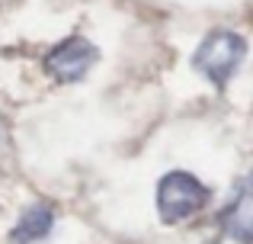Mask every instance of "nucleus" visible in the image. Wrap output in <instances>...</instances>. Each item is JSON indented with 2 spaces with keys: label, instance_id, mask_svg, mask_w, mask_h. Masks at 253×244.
Returning <instances> with one entry per match:
<instances>
[{
  "label": "nucleus",
  "instance_id": "nucleus-1",
  "mask_svg": "<svg viewBox=\"0 0 253 244\" xmlns=\"http://www.w3.org/2000/svg\"><path fill=\"white\" fill-rule=\"evenodd\" d=\"M250 55V42L234 29H211L192 51V71L211 84L215 90H224L237 77L244 58Z\"/></svg>",
  "mask_w": 253,
  "mask_h": 244
},
{
  "label": "nucleus",
  "instance_id": "nucleus-2",
  "mask_svg": "<svg viewBox=\"0 0 253 244\" xmlns=\"http://www.w3.org/2000/svg\"><path fill=\"white\" fill-rule=\"evenodd\" d=\"M154 202L164 225H183V222L196 219L199 212H205V206L211 202V190L192 170L173 167L157 180Z\"/></svg>",
  "mask_w": 253,
  "mask_h": 244
},
{
  "label": "nucleus",
  "instance_id": "nucleus-3",
  "mask_svg": "<svg viewBox=\"0 0 253 244\" xmlns=\"http://www.w3.org/2000/svg\"><path fill=\"white\" fill-rule=\"evenodd\" d=\"M99 61V49L86 36H64L55 42L42 58V68L55 77L58 84H77L93 71Z\"/></svg>",
  "mask_w": 253,
  "mask_h": 244
},
{
  "label": "nucleus",
  "instance_id": "nucleus-4",
  "mask_svg": "<svg viewBox=\"0 0 253 244\" xmlns=\"http://www.w3.org/2000/svg\"><path fill=\"white\" fill-rule=\"evenodd\" d=\"M218 225H221L224 238L237 244H253V170L234 183L228 202L218 212Z\"/></svg>",
  "mask_w": 253,
  "mask_h": 244
},
{
  "label": "nucleus",
  "instance_id": "nucleus-5",
  "mask_svg": "<svg viewBox=\"0 0 253 244\" xmlns=\"http://www.w3.org/2000/svg\"><path fill=\"white\" fill-rule=\"evenodd\" d=\"M55 206L51 202H32V206H26L23 212H19L16 225H13L10 232V244H39L45 241L51 232H55Z\"/></svg>",
  "mask_w": 253,
  "mask_h": 244
}]
</instances>
